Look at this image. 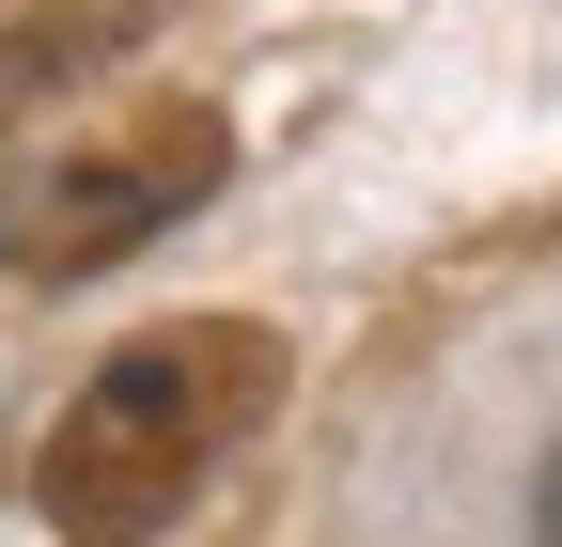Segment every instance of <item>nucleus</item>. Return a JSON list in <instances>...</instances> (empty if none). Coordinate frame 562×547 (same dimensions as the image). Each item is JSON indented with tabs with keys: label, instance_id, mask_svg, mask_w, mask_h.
Instances as JSON below:
<instances>
[{
	"label": "nucleus",
	"instance_id": "obj_1",
	"mask_svg": "<svg viewBox=\"0 0 562 547\" xmlns=\"http://www.w3.org/2000/svg\"><path fill=\"white\" fill-rule=\"evenodd\" d=\"M266 406H281V345H266L250 313L140 328V345H110V360L79 376V406L47 423L32 501H47L63 547H157V532L203 501V469H220Z\"/></svg>",
	"mask_w": 562,
	"mask_h": 547
},
{
	"label": "nucleus",
	"instance_id": "obj_2",
	"mask_svg": "<svg viewBox=\"0 0 562 547\" xmlns=\"http://www.w3.org/2000/svg\"><path fill=\"white\" fill-rule=\"evenodd\" d=\"M220 172H235V125L203 110V94H157L140 125H110V142H79L63 172H32L16 220H0V250L32 266V282H79V266H110V250H140V235H172Z\"/></svg>",
	"mask_w": 562,
	"mask_h": 547
},
{
	"label": "nucleus",
	"instance_id": "obj_3",
	"mask_svg": "<svg viewBox=\"0 0 562 547\" xmlns=\"http://www.w3.org/2000/svg\"><path fill=\"white\" fill-rule=\"evenodd\" d=\"M157 32V0H32L16 32H0V110H32V94H63V79H94L110 47H140Z\"/></svg>",
	"mask_w": 562,
	"mask_h": 547
},
{
	"label": "nucleus",
	"instance_id": "obj_4",
	"mask_svg": "<svg viewBox=\"0 0 562 547\" xmlns=\"http://www.w3.org/2000/svg\"><path fill=\"white\" fill-rule=\"evenodd\" d=\"M531 547H562V438H547V469H531Z\"/></svg>",
	"mask_w": 562,
	"mask_h": 547
}]
</instances>
